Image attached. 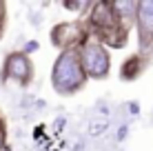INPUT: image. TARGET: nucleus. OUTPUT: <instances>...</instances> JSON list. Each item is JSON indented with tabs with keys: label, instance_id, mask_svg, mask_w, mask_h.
Masks as SVG:
<instances>
[{
	"label": "nucleus",
	"instance_id": "20e7f679",
	"mask_svg": "<svg viewBox=\"0 0 153 151\" xmlns=\"http://www.w3.org/2000/svg\"><path fill=\"white\" fill-rule=\"evenodd\" d=\"M84 27L80 22H65V25H58L53 29V33H51V40H53L56 47H60V49L65 51H71L73 45L82 42L84 45Z\"/></svg>",
	"mask_w": 153,
	"mask_h": 151
},
{
	"label": "nucleus",
	"instance_id": "1a4fd4ad",
	"mask_svg": "<svg viewBox=\"0 0 153 151\" xmlns=\"http://www.w3.org/2000/svg\"><path fill=\"white\" fill-rule=\"evenodd\" d=\"M2 11H4V4L0 2V29H2Z\"/></svg>",
	"mask_w": 153,
	"mask_h": 151
},
{
	"label": "nucleus",
	"instance_id": "f257e3e1",
	"mask_svg": "<svg viewBox=\"0 0 153 151\" xmlns=\"http://www.w3.org/2000/svg\"><path fill=\"white\" fill-rule=\"evenodd\" d=\"M51 80H53L56 91L60 93H73L78 91L87 80V74L82 69V62L78 51H62L58 56L56 65H53V74H51Z\"/></svg>",
	"mask_w": 153,
	"mask_h": 151
},
{
	"label": "nucleus",
	"instance_id": "7ed1b4c3",
	"mask_svg": "<svg viewBox=\"0 0 153 151\" xmlns=\"http://www.w3.org/2000/svg\"><path fill=\"white\" fill-rule=\"evenodd\" d=\"M80 62H82V69L87 76L91 78H104L109 74V51L104 49L102 45L98 42H84L80 45Z\"/></svg>",
	"mask_w": 153,
	"mask_h": 151
},
{
	"label": "nucleus",
	"instance_id": "9d476101",
	"mask_svg": "<svg viewBox=\"0 0 153 151\" xmlns=\"http://www.w3.org/2000/svg\"><path fill=\"white\" fill-rule=\"evenodd\" d=\"M0 138H2V120H0Z\"/></svg>",
	"mask_w": 153,
	"mask_h": 151
},
{
	"label": "nucleus",
	"instance_id": "423d86ee",
	"mask_svg": "<svg viewBox=\"0 0 153 151\" xmlns=\"http://www.w3.org/2000/svg\"><path fill=\"white\" fill-rule=\"evenodd\" d=\"M138 29H140V38L142 42L153 40V0H144L138 2Z\"/></svg>",
	"mask_w": 153,
	"mask_h": 151
},
{
	"label": "nucleus",
	"instance_id": "0eeeda50",
	"mask_svg": "<svg viewBox=\"0 0 153 151\" xmlns=\"http://www.w3.org/2000/svg\"><path fill=\"white\" fill-rule=\"evenodd\" d=\"M140 67H142V62H140V58L138 56H133V58H129L124 62V67H122V71H120V74H122V78H126V80H131V78H135L140 74Z\"/></svg>",
	"mask_w": 153,
	"mask_h": 151
},
{
	"label": "nucleus",
	"instance_id": "f03ea898",
	"mask_svg": "<svg viewBox=\"0 0 153 151\" xmlns=\"http://www.w3.org/2000/svg\"><path fill=\"white\" fill-rule=\"evenodd\" d=\"M89 20H91V27L98 31V36L104 42H109L113 47H120L126 42L124 27L120 25V18H118L111 2H96Z\"/></svg>",
	"mask_w": 153,
	"mask_h": 151
},
{
	"label": "nucleus",
	"instance_id": "6e6552de",
	"mask_svg": "<svg viewBox=\"0 0 153 151\" xmlns=\"http://www.w3.org/2000/svg\"><path fill=\"white\" fill-rule=\"evenodd\" d=\"M113 9L118 18H131L138 13V2H113Z\"/></svg>",
	"mask_w": 153,
	"mask_h": 151
},
{
	"label": "nucleus",
	"instance_id": "39448f33",
	"mask_svg": "<svg viewBox=\"0 0 153 151\" xmlns=\"http://www.w3.org/2000/svg\"><path fill=\"white\" fill-rule=\"evenodd\" d=\"M4 78H11V80L20 82V85H27L31 80V62L25 54H11L4 62Z\"/></svg>",
	"mask_w": 153,
	"mask_h": 151
}]
</instances>
